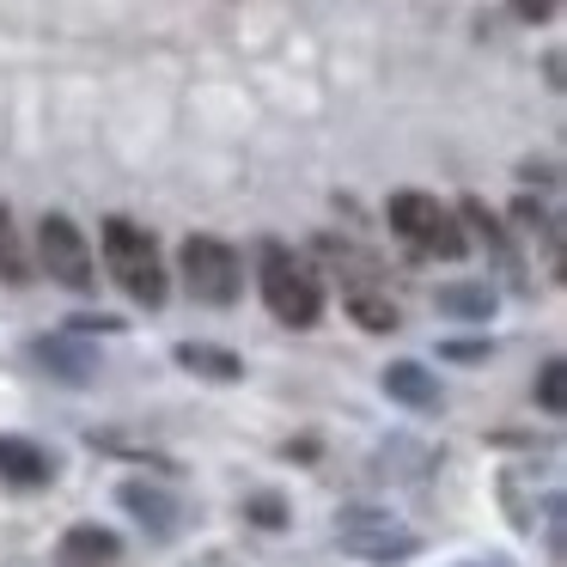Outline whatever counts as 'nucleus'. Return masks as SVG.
Returning a JSON list of instances; mask_svg holds the SVG:
<instances>
[{
  "label": "nucleus",
  "mask_w": 567,
  "mask_h": 567,
  "mask_svg": "<svg viewBox=\"0 0 567 567\" xmlns=\"http://www.w3.org/2000/svg\"><path fill=\"white\" fill-rule=\"evenodd\" d=\"M257 287H262L269 318L287 323V330H311V323L323 318V275L311 269L299 250L275 245V238L257 250Z\"/></svg>",
  "instance_id": "f257e3e1"
},
{
  "label": "nucleus",
  "mask_w": 567,
  "mask_h": 567,
  "mask_svg": "<svg viewBox=\"0 0 567 567\" xmlns=\"http://www.w3.org/2000/svg\"><path fill=\"white\" fill-rule=\"evenodd\" d=\"M104 269H111V281L147 311H159L165 293H172V275H165V257H159V245H153V233L135 220H123V214L104 220Z\"/></svg>",
  "instance_id": "f03ea898"
},
{
  "label": "nucleus",
  "mask_w": 567,
  "mask_h": 567,
  "mask_svg": "<svg viewBox=\"0 0 567 567\" xmlns=\"http://www.w3.org/2000/svg\"><path fill=\"white\" fill-rule=\"evenodd\" d=\"M336 543H342V555H354L367 567H403L421 555V530H409L391 506H367V501L336 513Z\"/></svg>",
  "instance_id": "7ed1b4c3"
},
{
  "label": "nucleus",
  "mask_w": 567,
  "mask_h": 567,
  "mask_svg": "<svg viewBox=\"0 0 567 567\" xmlns=\"http://www.w3.org/2000/svg\"><path fill=\"white\" fill-rule=\"evenodd\" d=\"M384 220H391V233L409 238L421 257L457 262L470 250V233H464V220H457V208H445L440 196H421V189H396V196L384 202Z\"/></svg>",
  "instance_id": "20e7f679"
},
{
  "label": "nucleus",
  "mask_w": 567,
  "mask_h": 567,
  "mask_svg": "<svg viewBox=\"0 0 567 567\" xmlns=\"http://www.w3.org/2000/svg\"><path fill=\"white\" fill-rule=\"evenodd\" d=\"M177 269H184V287L196 306H238V293H245V262L226 238H208V233L184 238Z\"/></svg>",
  "instance_id": "39448f33"
},
{
  "label": "nucleus",
  "mask_w": 567,
  "mask_h": 567,
  "mask_svg": "<svg viewBox=\"0 0 567 567\" xmlns=\"http://www.w3.org/2000/svg\"><path fill=\"white\" fill-rule=\"evenodd\" d=\"M38 262L55 287H68V293H80V299L99 293V257H92L86 233H80L68 214H43L38 220Z\"/></svg>",
  "instance_id": "423d86ee"
},
{
  "label": "nucleus",
  "mask_w": 567,
  "mask_h": 567,
  "mask_svg": "<svg viewBox=\"0 0 567 567\" xmlns=\"http://www.w3.org/2000/svg\"><path fill=\"white\" fill-rule=\"evenodd\" d=\"M25 354H31V367H43V379L74 384V391L99 384V372H104L99 348H92L80 330H50V336H31V348H25Z\"/></svg>",
  "instance_id": "0eeeda50"
},
{
  "label": "nucleus",
  "mask_w": 567,
  "mask_h": 567,
  "mask_svg": "<svg viewBox=\"0 0 567 567\" xmlns=\"http://www.w3.org/2000/svg\"><path fill=\"white\" fill-rule=\"evenodd\" d=\"M116 506H123L128 518H135L147 537H159V543H172V537H184V518H189V506L177 501L165 482H147V476H128V482H116Z\"/></svg>",
  "instance_id": "6e6552de"
},
{
  "label": "nucleus",
  "mask_w": 567,
  "mask_h": 567,
  "mask_svg": "<svg viewBox=\"0 0 567 567\" xmlns=\"http://www.w3.org/2000/svg\"><path fill=\"white\" fill-rule=\"evenodd\" d=\"M379 391L391 396V403H403L409 415H440V409H445L440 372H427L421 360H391V367L379 372Z\"/></svg>",
  "instance_id": "1a4fd4ad"
},
{
  "label": "nucleus",
  "mask_w": 567,
  "mask_h": 567,
  "mask_svg": "<svg viewBox=\"0 0 567 567\" xmlns=\"http://www.w3.org/2000/svg\"><path fill=\"white\" fill-rule=\"evenodd\" d=\"M55 476H62L55 452H43L25 433H0V482H7V488H50Z\"/></svg>",
  "instance_id": "9d476101"
},
{
  "label": "nucleus",
  "mask_w": 567,
  "mask_h": 567,
  "mask_svg": "<svg viewBox=\"0 0 567 567\" xmlns=\"http://www.w3.org/2000/svg\"><path fill=\"white\" fill-rule=\"evenodd\" d=\"M123 555V537L111 525H74L62 543H55V567H104Z\"/></svg>",
  "instance_id": "9b49d317"
},
{
  "label": "nucleus",
  "mask_w": 567,
  "mask_h": 567,
  "mask_svg": "<svg viewBox=\"0 0 567 567\" xmlns=\"http://www.w3.org/2000/svg\"><path fill=\"white\" fill-rule=\"evenodd\" d=\"M433 306H440V318H452V323H494L501 293H494L488 281H445L440 293H433Z\"/></svg>",
  "instance_id": "f8f14e48"
},
{
  "label": "nucleus",
  "mask_w": 567,
  "mask_h": 567,
  "mask_svg": "<svg viewBox=\"0 0 567 567\" xmlns=\"http://www.w3.org/2000/svg\"><path fill=\"white\" fill-rule=\"evenodd\" d=\"M172 360L189 372V379H208V384H238L245 379V360H238L233 348H220V342H177Z\"/></svg>",
  "instance_id": "ddd939ff"
},
{
  "label": "nucleus",
  "mask_w": 567,
  "mask_h": 567,
  "mask_svg": "<svg viewBox=\"0 0 567 567\" xmlns=\"http://www.w3.org/2000/svg\"><path fill=\"white\" fill-rule=\"evenodd\" d=\"M348 318H354L360 330H372V336L403 330V311H396V299L379 293L372 281H348Z\"/></svg>",
  "instance_id": "4468645a"
},
{
  "label": "nucleus",
  "mask_w": 567,
  "mask_h": 567,
  "mask_svg": "<svg viewBox=\"0 0 567 567\" xmlns=\"http://www.w3.org/2000/svg\"><path fill=\"white\" fill-rule=\"evenodd\" d=\"M457 220H470V226H476V233H482V245H488L494 257H501V269H506V275H518L513 238H506V226H501V220H494V214H488V202L464 196V202H457Z\"/></svg>",
  "instance_id": "2eb2a0df"
},
{
  "label": "nucleus",
  "mask_w": 567,
  "mask_h": 567,
  "mask_svg": "<svg viewBox=\"0 0 567 567\" xmlns=\"http://www.w3.org/2000/svg\"><path fill=\"white\" fill-rule=\"evenodd\" d=\"M513 220L525 226L530 238H543V250H549V269L561 275V220H555V208H543V202L518 196V202H513Z\"/></svg>",
  "instance_id": "dca6fc26"
},
{
  "label": "nucleus",
  "mask_w": 567,
  "mask_h": 567,
  "mask_svg": "<svg viewBox=\"0 0 567 567\" xmlns=\"http://www.w3.org/2000/svg\"><path fill=\"white\" fill-rule=\"evenodd\" d=\"M0 281L7 287H25L31 281V257H25V238L13 226V208L0 202Z\"/></svg>",
  "instance_id": "f3484780"
},
{
  "label": "nucleus",
  "mask_w": 567,
  "mask_h": 567,
  "mask_svg": "<svg viewBox=\"0 0 567 567\" xmlns=\"http://www.w3.org/2000/svg\"><path fill=\"white\" fill-rule=\"evenodd\" d=\"M245 518L257 530H287V525H293V501L275 494V488H257V494H245Z\"/></svg>",
  "instance_id": "a211bd4d"
},
{
  "label": "nucleus",
  "mask_w": 567,
  "mask_h": 567,
  "mask_svg": "<svg viewBox=\"0 0 567 567\" xmlns=\"http://www.w3.org/2000/svg\"><path fill=\"white\" fill-rule=\"evenodd\" d=\"M537 409H543V415H561V409H567V367H561V354H549L537 367Z\"/></svg>",
  "instance_id": "6ab92c4d"
},
{
  "label": "nucleus",
  "mask_w": 567,
  "mask_h": 567,
  "mask_svg": "<svg viewBox=\"0 0 567 567\" xmlns=\"http://www.w3.org/2000/svg\"><path fill=\"white\" fill-rule=\"evenodd\" d=\"M488 354H494V342H440V360H457V367H476Z\"/></svg>",
  "instance_id": "aec40b11"
},
{
  "label": "nucleus",
  "mask_w": 567,
  "mask_h": 567,
  "mask_svg": "<svg viewBox=\"0 0 567 567\" xmlns=\"http://www.w3.org/2000/svg\"><path fill=\"white\" fill-rule=\"evenodd\" d=\"M513 13L525 19V25H549V19L561 13V0H513Z\"/></svg>",
  "instance_id": "412c9836"
},
{
  "label": "nucleus",
  "mask_w": 567,
  "mask_h": 567,
  "mask_svg": "<svg viewBox=\"0 0 567 567\" xmlns=\"http://www.w3.org/2000/svg\"><path fill=\"white\" fill-rule=\"evenodd\" d=\"M68 330H80V336H116V330H123V318H111V311H99V318H68Z\"/></svg>",
  "instance_id": "4be33fe9"
},
{
  "label": "nucleus",
  "mask_w": 567,
  "mask_h": 567,
  "mask_svg": "<svg viewBox=\"0 0 567 567\" xmlns=\"http://www.w3.org/2000/svg\"><path fill=\"white\" fill-rule=\"evenodd\" d=\"M464 567H482V561H464ZM488 567H494V561H488Z\"/></svg>",
  "instance_id": "5701e85b"
}]
</instances>
